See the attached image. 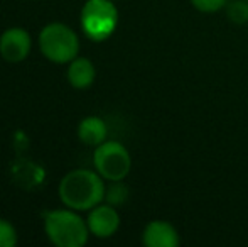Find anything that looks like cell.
Returning a JSON list of instances; mask_svg holds the SVG:
<instances>
[{
	"mask_svg": "<svg viewBox=\"0 0 248 247\" xmlns=\"http://www.w3.org/2000/svg\"><path fill=\"white\" fill-rule=\"evenodd\" d=\"M61 201L73 210H92L105 200L103 178L92 169H73L61 180L58 188Z\"/></svg>",
	"mask_w": 248,
	"mask_h": 247,
	"instance_id": "cell-1",
	"label": "cell"
},
{
	"mask_svg": "<svg viewBox=\"0 0 248 247\" xmlns=\"http://www.w3.org/2000/svg\"><path fill=\"white\" fill-rule=\"evenodd\" d=\"M44 231L47 239L58 247H83L88 242V224L69 210H52L44 217Z\"/></svg>",
	"mask_w": 248,
	"mask_h": 247,
	"instance_id": "cell-2",
	"label": "cell"
},
{
	"mask_svg": "<svg viewBox=\"0 0 248 247\" xmlns=\"http://www.w3.org/2000/svg\"><path fill=\"white\" fill-rule=\"evenodd\" d=\"M39 48L41 53L56 65L71 63L79 51L78 34L66 24H47L39 34Z\"/></svg>",
	"mask_w": 248,
	"mask_h": 247,
	"instance_id": "cell-3",
	"label": "cell"
},
{
	"mask_svg": "<svg viewBox=\"0 0 248 247\" xmlns=\"http://www.w3.org/2000/svg\"><path fill=\"white\" fill-rule=\"evenodd\" d=\"M118 10L113 0H88L81 9V27L92 41H105L115 33Z\"/></svg>",
	"mask_w": 248,
	"mask_h": 247,
	"instance_id": "cell-4",
	"label": "cell"
},
{
	"mask_svg": "<svg viewBox=\"0 0 248 247\" xmlns=\"http://www.w3.org/2000/svg\"><path fill=\"white\" fill-rule=\"evenodd\" d=\"M93 165L101 178L108 181H122L130 173L132 159L125 146L117 141H105L96 146L93 154Z\"/></svg>",
	"mask_w": 248,
	"mask_h": 247,
	"instance_id": "cell-5",
	"label": "cell"
},
{
	"mask_svg": "<svg viewBox=\"0 0 248 247\" xmlns=\"http://www.w3.org/2000/svg\"><path fill=\"white\" fill-rule=\"evenodd\" d=\"M31 34L22 27H10L0 36V54L9 63H20L26 60L31 53Z\"/></svg>",
	"mask_w": 248,
	"mask_h": 247,
	"instance_id": "cell-6",
	"label": "cell"
},
{
	"mask_svg": "<svg viewBox=\"0 0 248 247\" xmlns=\"http://www.w3.org/2000/svg\"><path fill=\"white\" fill-rule=\"evenodd\" d=\"M86 224H88L90 234H93L98 239H108L120 227V215L115 210L113 205L100 203L92 208Z\"/></svg>",
	"mask_w": 248,
	"mask_h": 247,
	"instance_id": "cell-7",
	"label": "cell"
},
{
	"mask_svg": "<svg viewBox=\"0 0 248 247\" xmlns=\"http://www.w3.org/2000/svg\"><path fill=\"white\" fill-rule=\"evenodd\" d=\"M142 242L147 247H176L179 244V234L169 222L154 220L144 229Z\"/></svg>",
	"mask_w": 248,
	"mask_h": 247,
	"instance_id": "cell-8",
	"label": "cell"
},
{
	"mask_svg": "<svg viewBox=\"0 0 248 247\" xmlns=\"http://www.w3.org/2000/svg\"><path fill=\"white\" fill-rule=\"evenodd\" d=\"M96 76V69L90 60L86 58H78L69 63L68 66V82L73 88L76 90H86L93 85Z\"/></svg>",
	"mask_w": 248,
	"mask_h": 247,
	"instance_id": "cell-9",
	"label": "cell"
},
{
	"mask_svg": "<svg viewBox=\"0 0 248 247\" xmlns=\"http://www.w3.org/2000/svg\"><path fill=\"white\" fill-rule=\"evenodd\" d=\"M108 134L107 124L100 117H86L78 125V137L86 146H100L105 142Z\"/></svg>",
	"mask_w": 248,
	"mask_h": 247,
	"instance_id": "cell-10",
	"label": "cell"
},
{
	"mask_svg": "<svg viewBox=\"0 0 248 247\" xmlns=\"http://www.w3.org/2000/svg\"><path fill=\"white\" fill-rule=\"evenodd\" d=\"M113 185L108 186L105 190V198L110 205L117 207V205H122L128 197V188L124 185L122 181H111Z\"/></svg>",
	"mask_w": 248,
	"mask_h": 247,
	"instance_id": "cell-11",
	"label": "cell"
},
{
	"mask_svg": "<svg viewBox=\"0 0 248 247\" xmlns=\"http://www.w3.org/2000/svg\"><path fill=\"white\" fill-rule=\"evenodd\" d=\"M17 232L10 222L0 218V247H16Z\"/></svg>",
	"mask_w": 248,
	"mask_h": 247,
	"instance_id": "cell-12",
	"label": "cell"
},
{
	"mask_svg": "<svg viewBox=\"0 0 248 247\" xmlns=\"http://www.w3.org/2000/svg\"><path fill=\"white\" fill-rule=\"evenodd\" d=\"M228 17L235 22L242 24L248 20V2L247 0H236L228 5Z\"/></svg>",
	"mask_w": 248,
	"mask_h": 247,
	"instance_id": "cell-13",
	"label": "cell"
},
{
	"mask_svg": "<svg viewBox=\"0 0 248 247\" xmlns=\"http://www.w3.org/2000/svg\"><path fill=\"white\" fill-rule=\"evenodd\" d=\"M194 7L199 10V12H206V14H211V12H218L219 9L228 3V0H191Z\"/></svg>",
	"mask_w": 248,
	"mask_h": 247,
	"instance_id": "cell-14",
	"label": "cell"
},
{
	"mask_svg": "<svg viewBox=\"0 0 248 247\" xmlns=\"http://www.w3.org/2000/svg\"><path fill=\"white\" fill-rule=\"evenodd\" d=\"M113 2H115V0H113Z\"/></svg>",
	"mask_w": 248,
	"mask_h": 247,
	"instance_id": "cell-15",
	"label": "cell"
}]
</instances>
